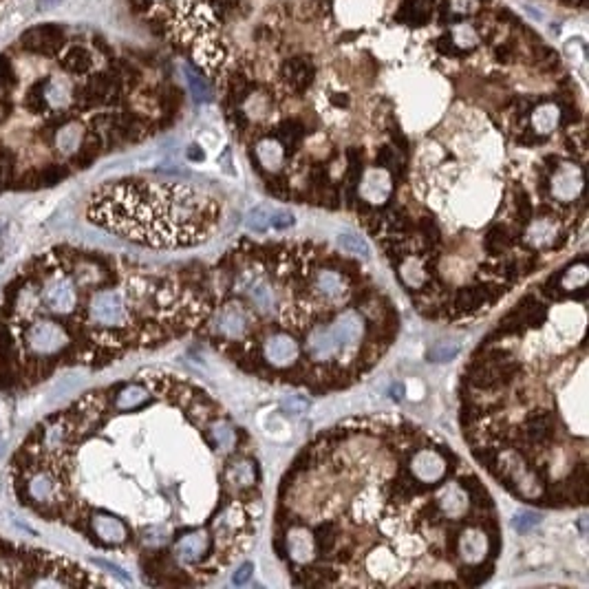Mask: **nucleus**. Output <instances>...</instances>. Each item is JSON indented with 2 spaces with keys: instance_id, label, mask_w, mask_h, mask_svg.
<instances>
[{
  "instance_id": "1",
  "label": "nucleus",
  "mask_w": 589,
  "mask_h": 589,
  "mask_svg": "<svg viewBox=\"0 0 589 589\" xmlns=\"http://www.w3.org/2000/svg\"><path fill=\"white\" fill-rule=\"evenodd\" d=\"M164 95V93H162ZM144 71L113 42L47 22L0 51V197L60 186L160 128Z\"/></svg>"
},
{
  "instance_id": "2",
  "label": "nucleus",
  "mask_w": 589,
  "mask_h": 589,
  "mask_svg": "<svg viewBox=\"0 0 589 589\" xmlns=\"http://www.w3.org/2000/svg\"><path fill=\"white\" fill-rule=\"evenodd\" d=\"M173 282L126 260L53 245L0 291V393L25 395L75 367L104 369L179 325Z\"/></svg>"
},
{
  "instance_id": "3",
  "label": "nucleus",
  "mask_w": 589,
  "mask_h": 589,
  "mask_svg": "<svg viewBox=\"0 0 589 589\" xmlns=\"http://www.w3.org/2000/svg\"><path fill=\"white\" fill-rule=\"evenodd\" d=\"M86 219L139 245L190 247L208 239L219 208L188 186L119 179L90 192Z\"/></svg>"
},
{
  "instance_id": "4",
  "label": "nucleus",
  "mask_w": 589,
  "mask_h": 589,
  "mask_svg": "<svg viewBox=\"0 0 589 589\" xmlns=\"http://www.w3.org/2000/svg\"><path fill=\"white\" fill-rule=\"evenodd\" d=\"M102 585L86 568L60 554L0 534V587H93Z\"/></svg>"
},
{
  "instance_id": "5",
  "label": "nucleus",
  "mask_w": 589,
  "mask_h": 589,
  "mask_svg": "<svg viewBox=\"0 0 589 589\" xmlns=\"http://www.w3.org/2000/svg\"><path fill=\"white\" fill-rule=\"evenodd\" d=\"M519 371H521L519 362L508 358L503 362H472L468 376H470L472 387L490 391V389L508 387V384L516 378Z\"/></svg>"
},
{
  "instance_id": "6",
  "label": "nucleus",
  "mask_w": 589,
  "mask_h": 589,
  "mask_svg": "<svg viewBox=\"0 0 589 589\" xmlns=\"http://www.w3.org/2000/svg\"><path fill=\"white\" fill-rule=\"evenodd\" d=\"M265 360L274 367H289L298 360V342L287 334H274L263 345Z\"/></svg>"
},
{
  "instance_id": "7",
  "label": "nucleus",
  "mask_w": 589,
  "mask_h": 589,
  "mask_svg": "<svg viewBox=\"0 0 589 589\" xmlns=\"http://www.w3.org/2000/svg\"><path fill=\"white\" fill-rule=\"evenodd\" d=\"M365 327H367L365 318H362L358 311L349 309V311L338 316L336 322L331 325V331L340 342V347L345 349V347H354L360 342L362 336H365Z\"/></svg>"
},
{
  "instance_id": "8",
  "label": "nucleus",
  "mask_w": 589,
  "mask_h": 589,
  "mask_svg": "<svg viewBox=\"0 0 589 589\" xmlns=\"http://www.w3.org/2000/svg\"><path fill=\"white\" fill-rule=\"evenodd\" d=\"M340 342L336 340L331 327H316L311 329V334L307 336V354L311 360L316 362H325L331 360L334 356L340 354Z\"/></svg>"
},
{
  "instance_id": "9",
  "label": "nucleus",
  "mask_w": 589,
  "mask_h": 589,
  "mask_svg": "<svg viewBox=\"0 0 589 589\" xmlns=\"http://www.w3.org/2000/svg\"><path fill=\"white\" fill-rule=\"evenodd\" d=\"M208 552H210V539L203 532H190V534L177 539L173 557L179 563H197Z\"/></svg>"
},
{
  "instance_id": "10",
  "label": "nucleus",
  "mask_w": 589,
  "mask_h": 589,
  "mask_svg": "<svg viewBox=\"0 0 589 589\" xmlns=\"http://www.w3.org/2000/svg\"><path fill=\"white\" fill-rule=\"evenodd\" d=\"M554 179H552V192L557 195L561 201H570L581 192L583 188V173L576 166H559L554 170Z\"/></svg>"
},
{
  "instance_id": "11",
  "label": "nucleus",
  "mask_w": 589,
  "mask_h": 589,
  "mask_svg": "<svg viewBox=\"0 0 589 589\" xmlns=\"http://www.w3.org/2000/svg\"><path fill=\"white\" fill-rule=\"evenodd\" d=\"M247 316L243 311V307H239V305H228V307H223L217 316V325H214V329H217L221 336H228V338H241L245 331H247Z\"/></svg>"
},
{
  "instance_id": "12",
  "label": "nucleus",
  "mask_w": 589,
  "mask_h": 589,
  "mask_svg": "<svg viewBox=\"0 0 589 589\" xmlns=\"http://www.w3.org/2000/svg\"><path fill=\"white\" fill-rule=\"evenodd\" d=\"M313 289L325 300H340L347 293V280L334 269H322L313 278Z\"/></svg>"
},
{
  "instance_id": "13",
  "label": "nucleus",
  "mask_w": 589,
  "mask_h": 589,
  "mask_svg": "<svg viewBox=\"0 0 589 589\" xmlns=\"http://www.w3.org/2000/svg\"><path fill=\"white\" fill-rule=\"evenodd\" d=\"M512 313L525 325V329H537V327H541L543 322H545V318H548V309L543 307V305L534 296L521 298L519 305L512 309Z\"/></svg>"
},
{
  "instance_id": "14",
  "label": "nucleus",
  "mask_w": 589,
  "mask_h": 589,
  "mask_svg": "<svg viewBox=\"0 0 589 589\" xmlns=\"http://www.w3.org/2000/svg\"><path fill=\"white\" fill-rule=\"evenodd\" d=\"M413 470L422 481H437L444 474V459L437 452H420L413 461Z\"/></svg>"
},
{
  "instance_id": "15",
  "label": "nucleus",
  "mask_w": 589,
  "mask_h": 589,
  "mask_svg": "<svg viewBox=\"0 0 589 589\" xmlns=\"http://www.w3.org/2000/svg\"><path fill=\"white\" fill-rule=\"evenodd\" d=\"M525 435L532 444H543V441L552 439L554 435V417L545 411L534 413L528 417L525 422Z\"/></svg>"
},
{
  "instance_id": "16",
  "label": "nucleus",
  "mask_w": 589,
  "mask_h": 589,
  "mask_svg": "<svg viewBox=\"0 0 589 589\" xmlns=\"http://www.w3.org/2000/svg\"><path fill=\"white\" fill-rule=\"evenodd\" d=\"M485 302H490V293H488V285H477V287H466L459 289V293L455 296V307L457 311H472L483 307Z\"/></svg>"
},
{
  "instance_id": "17",
  "label": "nucleus",
  "mask_w": 589,
  "mask_h": 589,
  "mask_svg": "<svg viewBox=\"0 0 589 589\" xmlns=\"http://www.w3.org/2000/svg\"><path fill=\"white\" fill-rule=\"evenodd\" d=\"M228 479L241 488H247V485H254L256 481V466L250 459H239L232 461L228 466Z\"/></svg>"
},
{
  "instance_id": "18",
  "label": "nucleus",
  "mask_w": 589,
  "mask_h": 589,
  "mask_svg": "<svg viewBox=\"0 0 589 589\" xmlns=\"http://www.w3.org/2000/svg\"><path fill=\"white\" fill-rule=\"evenodd\" d=\"M311 548H313V539L309 537V532H305V530H293L291 537L287 539V552H291L296 561L309 559Z\"/></svg>"
},
{
  "instance_id": "19",
  "label": "nucleus",
  "mask_w": 589,
  "mask_h": 589,
  "mask_svg": "<svg viewBox=\"0 0 589 589\" xmlns=\"http://www.w3.org/2000/svg\"><path fill=\"white\" fill-rule=\"evenodd\" d=\"M512 243H514L512 236H510V232L503 228V225H492V228L488 230V234H485V241H483L485 252L488 254H501Z\"/></svg>"
},
{
  "instance_id": "20",
  "label": "nucleus",
  "mask_w": 589,
  "mask_h": 589,
  "mask_svg": "<svg viewBox=\"0 0 589 589\" xmlns=\"http://www.w3.org/2000/svg\"><path fill=\"white\" fill-rule=\"evenodd\" d=\"M256 155L263 166H267L269 170H278L280 162H282V146L274 139H263L258 144Z\"/></svg>"
},
{
  "instance_id": "21",
  "label": "nucleus",
  "mask_w": 589,
  "mask_h": 589,
  "mask_svg": "<svg viewBox=\"0 0 589 589\" xmlns=\"http://www.w3.org/2000/svg\"><path fill=\"white\" fill-rule=\"evenodd\" d=\"M559 117H561L559 108L552 106V104H543L541 108H537L534 110V128H537V133L548 135L550 131H554V126L559 124Z\"/></svg>"
},
{
  "instance_id": "22",
  "label": "nucleus",
  "mask_w": 589,
  "mask_h": 589,
  "mask_svg": "<svg viewBox=\"0 0 589 589\" xmlns=\"http://www.w3.org/2000/svg\"><path fill=\"white\" fill-rule=\"evenodd\" d=\"M334 543H336V525L331 521H325V523H320L313 532V545L318 548L320 554H329Z\"/></svg>"
},
{
  "instance_id": "23",
  "label": "nucleus",
  "mask_w": 589,
  "mask_h": 589,
  "mask_svg": "<svg viewBox=\"0 0 589 589\" xmlns=\"http://www.w3.org/2000/svg\"><path fill=\"white\" fill-rule=\"evenodd\" d=\"M340 245H342V250L349 252V254H356V256H362V258L369 256V245L358 234H351V232L340 234Z\"/></svg>"
},
{
  "instance_id": "24",
  "label": "nucleus",
  "mask_w": 589,
  "mask_h": 589,
  "mask_svg": "<svg viewBox=\"0 0 589 589\" xmlns=\"http://www.w3.org/2000/svg\"><path fill=\"white\" fill-rule=\"evenodd\" d=\"M271 210L269 206H258L250 212L247 217V228L254 230V232H265L269 225H271Z\"/></svg>"
},
{
  "instance_id": "25",
  "label": "nucleus",
  "mask_w": 589,
  "mask_h": 589,
  "mask_svg": "<svg viewBox=\"0 0 589 589\" xmlns=\"http://www.w3.org/2000/svg\"><path fill=\"white\" fill-rule=\"evenodd\" d=\"M545 239H554V225L548 221H539L528 230V243L541 247Z\"/></svg>"
},
{
  "instance_id": "26",
  "label": "nucleus",
  "mask_w": 589,
  "mask_h": 589,
  "mask_svg": "<svg viewBox=\"0 0 589 589\" xmlns=\"http://www.w3.org/2000/svg\"><path fill=\"white\" fill-rule=\"evenodd\" d=\"M280 139H282V144H285V151L289 153V148L293 151V146L298 144V139L302 137V126L298 122H285L280 126Z\"/></svg>"
},
{
  "instance_id": "27",
  "label": "nucleus",
  "mask_w": 589,
  "mask_h": 589,
  "mask_svg": "<svg viewBox=\"0 0 589 589\" xmlns=\"http://www.w3.org/2000/svg\"><path fill=\"white\" fill-rule=\"evenodd\" d=\"M250 298L258 305L260 309H269L271 305V289L265 285L263 280H254L250 285Z\"/></svg>"
},
{
  "instance_id": "28",
  "label": "nucleus",
  "mask_w": 589,
  "mask_h": 589,
  "mask_svg": "<svg viewBox=\"0 0 589 589\" xmlns=\"http://www.w3.org/2000/svg\"><path fill=\"white\" fill-rule=\"evenodd\" d=\"M459 354V347L452 342H437L433 349L428 351V360L433 362H448Z\"/></svg>"
},
{
  "instance_id": "29",
  "label": "nucleus",
  "mask_w": 589,
  "mask_h": 589,
  "mask_svg": "<svg viewBox=\"0 0 589 589\" xmlns=\"http://www.w3.org/2000/svg\"><path fill=\"white\" fill-rule=\"evenodd\" d=\"M474 457L485 470H490L492 474L496 472V466H499V450L496 448H474Z\"/></svg>"
},
{
  "instance_id": "30",
  "label": "nucleus",
  "mask_w": 589,
  "mask_h": 589,
  "mask_svg": "<svg viewBox=\"0 0 589 589\" xmlns=\"http://www.w3.org/2000/svg\"><path fill=\"white\" fill-rule=\"evenodd\" d=\"M492 574V565H479V568H472V570H463V581L468 585H481L483 581H488Z\"/></svg>"
},
{
  "instance_id": "31",
  "label": "nucleus",
  "mask_w": 589,
  "mask_h": 589,
  "mask_svg": "<svg viewBox=\"0 0 589 589\" xmlns=\"http://www.w3.org/2000/svg\"><path fill=\"white\" fill-rule=\"evenodd\" d=\"M516 210H519L521 223H530V219H532V201L525 195L523 188H516Z\"/></svg>"
},
{
  "instance_id": "32",
  "label": "nucleus",
  "mask_w": 589,
  "mask_h": 589,
  "mask_svg": "<svg viewBox=\"0 0 589 589\" xmlns=\"http://www.w3.org/2000/svg\"><path fill=\"white\" fill-rule=\"evenodd\" d=\"M309 409V402L300 398V395H291L289 400H282V411H287L291 415H300Z\"/></svg>"
},
{
  "instance_id": "33",
  "label": "nucleus",
  "mask_w": 589,
  "mask_h": 589,
  "mask_svg": "<svg viewBox=\"0 0 589 589\" xmlns=\"http://www.w3.org/2000/svg\"><path fill=\"white\" fill-rule=\"evenodd\" d=\"M214 437H217V444L219 448H230L234 444V430H230L225 424H217L212 428Z\"/></svg>"
},
{
  "instance_id": "34",
  "label": "nucleus",
  "mask_w": 589,
  "mask_h": 589,
  "mask_svg": "<svg viewBox=\"0 0 589 589\" xmlns=\"http://www.w3.org/2000/svg\"><path fill=\"white\" fill-rule=\"evenodd\" d=\"M463 543H468V550L463 548V550L468 552V561L477 559L479 554H483V550H485V541H483L479 534H468L466 539H463Z\"/></svg>"
},
{
  "instance_id": "35",
  "label": "nucleus",
  "mask_w": 589,
  "mask_h": 589,
  "mask_svg": "<svg viewBox=\"0 0 589 589\" xmlns=\"http://www.w3.org/2000/svg\"><path fill=\"white\" fill-rule=\"evenodd\" d=\"M293 225V214L289 210H274L271 212V228L276 230H285Z\"/></svg>"
},
{
  "instance_id": "36",
  "label": "nucleus",
  "mask_w": 589,
  "mask_h": 589,
  "mask_svg": "<svg viewBox=\"0 0 589 589\" xmlns=\"http://www.w3.org/2000/svg\"><path fill=\"white\" fill-rule=\"evenodd\" d=\"M455 42L459 44V47H472V44L477 42V36H474V31L468 25H461L455 31Z\"/></svg>"
},
{
  "instance_id": "37",
  "label": "nucleus",
  "mask_w": 589,
  "mask_h": 589,
  "mask_svg": "<svg viewBox=\"0 0 589 589\" xmlns=\"http://www.w3.org/2000/svg\"><path fill=\"white\" fill-rule=\"evenodd\" d=\"M537 523H539V514H534V512H523V514H519V516L514 519V530L525 532V530H530L532 525H537Z\"/></svg>"
},
{
  "instance_id": "38",
  "label": "nucleus",
  "mask_w": 589,
  "mask_h": 589,
  "mask_svg": "<svg viewBox=\"0 0 589 589\" xmlns=\"http://www.w3.org/2000/svg\"><path fill=\"white\" fill-rule=\"evenodd\" d=\"M376 160H378V164L384 166V168H395V166H398V164H395V155H393V151L389 148V146H380Z\"/></svg>"
},
{
  "instance_id": "39",
  "label": "nucleus",
  "mask_w": 589,
  "mask_h": 589,
  "mask_svg": "<svg viewBox=\"0 0 589 589\" xmlns=\"http://www.w3.org/2000/svg\"><path fill=\"white\" fill-rule=\"evenodd\" d=\"M252 572H254V565H252V563H243L241 568L234 572V576H232V583H234V585H245L247 581H250Z\"/></svg>"
},
{
  "instance_id": "40",
  "label": "nucleus",
  "mask_w": 589,
  "mask_h": 589,
  "mask_svg": "<svg viewBox=\"0 0 589 589\" xmlns=\"http://www.w3.org/2000/svg\"><path fill=\"white\" fill-rule=\"evenodd\" d=\"M420 228L424 230V234H426V239H428V241H433V243H437V241H439V230H437L435 221L422 219V221H420Z\"/></svg>"
},
{
  "instance_id": "41",
  "label": "nucleus",
  "mask_w": 589,
  "mask_h": 589,
  "mask_svg": "<svg viewBox=\"0 0 589 589\" xmlns=\"http://www.w3.org/2000/svg\"><path fill=\"white\" fill-rule=\"evenodd\" d=\"M188 82H190L192 90H195V95H197L199 99H208V97H210V95H208V88H206V84H203V82L199 80L197 75L188 73Z\"/></svg>"
},
{
  "instance_id": "42",
  "label": "nucleus",
  "mask_w": 589,
  "mask_h": 589,
  "mask_svg": "<svg viewBox=\"0 0 589 589\" xmlns=\"http://www.w3.org/2000/svg\"><path fill=\"white\" fill-rule=\"evenodd\" d=\"M285 186H287V181L285 179H274V181H269V192H274L276 197H285Z\"/></svg>"
},
{
  "instance_id": "43",
  "label": "nucleus",
  "mask_w": 589,
  "mask_h": 589,
  "mask_svg": "<svg viewBox=\"0 0 589 589\" xmlns=\"http://www.w3.org/2000/svg\"><path fill=\"white\" fill-rule=\"evenodd\" d=\"M472 3L470 0H452V9L459 11V14H466V11H470Z\"/></svg>"
},
{
  "instance_id": "44",
  "label": "nucleus",
  "mask_w": 589,
  "mask_h": 589,
  "mask_svg": "<svg viewBox=\"0 0 589 589\" xmlns=\"http://www.w3.org/2000/svg\"><path fill=\"white\" fill-rule=\"evenodd\" d=\"M389 393H391V398H393L395 402H400L402 395H404V384H402V382H395Z\"/></svg>"
},
{
  "instance_id": "45",
  "label": "nucleus",
  "mask_w": 589,
  "mask_h": 589,
  "mask_svg": "<svg viewBox=\"0 0 589 589\" xmlns=\"http://www.w3.org/2000/svg\"><path fill=\"white\" fill-rule=\"evenodd\" d=\"M188 157L192 162H201L203 160V151H199V146H190L188 148Z\"/></svg>"
},
{
  "instance_id": "46",
  "label": "nucleus",
  "mask_w": 589,
  "mask_h": 589,
  "mask_svg": "<svg viewBox=\"0 0 589 589\" xmlns=\"http://www.w3.org/2000/svg\"><path fill=\"white\" fill-rule=\"evenodd\" d=\"M545 164H550V166H548V170H550V173H554V170H557V168L561 166V162H559V157H554V155L545 157Z\"/></svg>"
}]
</instances>
